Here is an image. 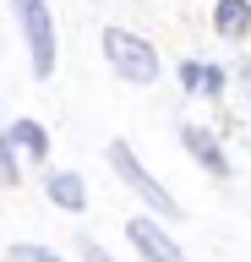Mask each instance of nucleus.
Segmentation results:
<instances>
[{"label":"nucleus","mask_w":251,"mask_h":262,"mask_svg":"<svg viewBox=\"0 0 251 262\" xmlns=\"http://www.w3.org/2000/svg\"><path fill=\"white\" fill-rule=\"evenodd\" d=\"M104 60H109V71H115L120 82H131V88H153L158 82V49L142 38V33L131 28H104Z\"/></svg>","instance_id":"1"},{"label":"nucleus","mask_w":251,"mask_h":262,"mask_svg":"<svg viewBox=\"0 0 251 262\" xmlns=\"http://www.w3.org/2000/svg\"><path fill=\"white\" fill-rule=\"evenodd\" d=\"M104 159H109V169L120 175V186H131V191L142 196L158 219H180V202L158 186V175H148V164L131 153V142H109V147H104Z\"/></svg>","instance_id":"2"},{"label":"nucleus","mask_w":251,"mask_h":262,"mask_svg":"<svg viewBox=\"0 0 251 262\" xmlns=\"http://www.w3.org/2000/svg\"><path fill=\"white\" fill-rule=\"evenodd\" d=\"M22 28V44H28V60H33V77H50L55 71V16L44 0H11Z\"/></svg>","instance_id":"3"},{"label":"nucleus","mask_w":251,"mask_h":262,"mask_svg":"<svg viewBox=\"0 0 251 262\" xmlns=\"http://www.w3.org/2000/svg\"><path fill=\"white\" fill-rule=\"evenodd\" d=\"M126 241L136 246V257H142V262H186L180 241H175L158 219H148V213H142V219H126Z\"/></svg>","instance_id":"4"},{"label":"nucleus","mask_w":251,"mask_h":262,"mask_svg":"<svg viewBox=\"0 0 251 262\" xmlns=\"http://www.w3.org/2000/svg\"><path fill=\"white\" fill-rule=\"evenodd\" d=\"M180 147H186V153H191L213 180L230 175V159H224V147H218V137H213L208 126H180Z\"/></svg>","instance_id":"5"},{"label":"nucleus","mask_w":251,"mask_h":262,"mask_svg":"<svg viewBox=\"0 0 251 262\" xmlns=\"http://www.w3.org/2000/svg\"><path fill=\"white\" fill-rule=\"evenodd\" d=\"M44 196H50L55 208H66V213L87 208V186H82L77 169H50V175H44Z\"/></svg>","instance_id":"6"},{"label":"nucleus","mask_w":251,"mask_h":262,"mask_svg":"<svg viewBox=\"0 0 251 262\" xmlns=\"http://www.w3.org/2000/svg\"><path fill=\"white\" fill-rule=\"evenodd\" d=\"M213 33L230 38V44L246 38V33H251V0H218V6H213Z\"/></svg>","instance_id":"7"},{"label":"nucleus","mask_w":251,"mask_h":262,"mask_svg":"<svg viewBox=\"0 0 251 262\" xmlns=\"http://www.w3.org/2000/svg\"><path fill=\"white\" fill-rule=\"evenodd\" d=\"M11 147H22L28 159H44V153H50V131L38 126V120H17V126H11Z\"/></svg>","instance_id":"8"},{"label":"nucleus","mask_w":251,"mask_h":262,"mask_svg":"<svg viewBox=\"0 0 251 262\" xmlns=\"http://www.w3.org/2000/svg\"><path fill=\"white\" fill-rule=\"evenodd\" d=\"M17 180V147H11V131H0V186Z\"/></svg>","instance_id":"9"},{"label":"nucleus","mask_w":251,"mask_h":262,"mask_svg":"<svg viewBox=\"0 0 251 262\" xmlns=\"http://www.w3.org/2000/svg\"><path fill=\"white\" fill-rule=\"evenodd\" d=\"M180 88L186 93H202V88H208V66L202 60H180Z\"/></svg>","instance_id":"10"},{"label":"nucleus","mask_w":251,"mask_h":262,"mask_svg":"<svg viewBox=\"0 0 251 262\" xmlns=\"http://www.w3.org/2000/svg\"><path fill=\"white\" fill-rule=\"evenodd\" d=\"M11 262H60V257H55L50 246H33V241H28V246H17V251H11Z\"/></svg>","instance_id":"11"},{"label":"nucleus","mask_w":251,"mask_h":262,"mask_svg":"<svg viewBox=\"0 0 251 262\" xmlns=\"http://www.w3.org/2000/svg\"><path fill=\"white\" fill-rule=\"evenodd\" d=\"M224 88H230V71H224V66H208V88H202V98H218Z\"/></svg>","instance_id":"12"},{"label":"nucleus","mask_w":251,"mask_h":262,"mask_svg":"<svg viewBox=\"0 0 251 262\" xmlns=\"http://www.w3.org/2000/svg\"><path fill=\"white\" fill-rule=\"evenodd\" d=\"M77 251H82V262H115V257H109V251H104L99 241H93V235H82V246H77Z\"/></svg>","instance_id":"13"}]
</instances>
